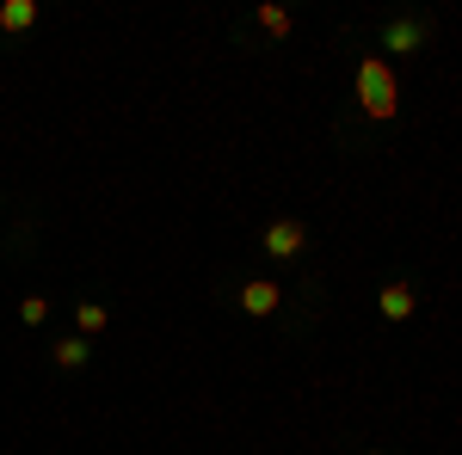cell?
Instances as JSON below:
<instances>
[{
	"label": "cell",
	"mask_w": 462,
	"mask_h": 455,
	"mask_svg": "<svg viewBox=\"0 0 462 455\" xmlns=\"http://www.w3.org/2000/svg\"><path fill=\"white\" fill-rule=\"evenodd\" d=\"M0 25H6V32H25V25H37V6L32 0H6V6H0Z\"/></svg>",
	"instance_id": "obj_6"
},
{
	"label": "cell",
	"mask_w": 462,
	"mask_h": 455,
	"mask_svg": "<svg viewBox=\"0 0 462 455\" xmlns=\"http://www.w3.org/2000/svg\"><path fill=\"white\" fill-rule=\"evenodd\" d=\"M241 308H247L253 320H265V314H278V283H265V278H253L247 289H241Z\"/></svg>",
	"instance_id": "obj_3"
},
{
	"label": "cell",
	"mask_w": 462,
	"mask_h": 455,
	"mask_svg": "<svg viewBox=\"0 0 462 455\" xmlns=\"http://www.w3.org/2000/svg\"><path fill=\"white\" fill-rule=\"evenodd\" d=\"M302 241H309L302 222H272V228H265V252H272V259H296Z\"/></svg>",
	"instance_id": "obj_2"
},
{
	"label": "cell",
	"mask_w": 462,
	"mask_h": 455,
	"mask_svg": "<svg viewBox=\"0 0 462 455\" xmlns=\"http://www.w3.org/2000/svg\"><path fill=\"white\" fill-rule=\"evenodd\" d=\"M357 99H364V111L370 117H394V74H389V62L383 56H364V68H357Z\"/></svg>",
	"instance_id": "obj_1"
},
{
	"label": "cell",
	"mask_w": 462,
	"mask_h": 455,
	"mask_svg": "<svg viewBox=\"0 0 462 455\" xmlns=\"http://www.w3.org/2000/svg\"><path fill=\"white\" fill-rule=\"evenodd\" d=\"M74 326H80V332H106V308H99V302H80V308H74Z\"/></svg>",
	"instance_id": "obj_7"
},
{
	"label": "cell",
	"mask_w": 462,
	"mask_h": 455,
	"mask_svg": "<svg viewBox=\"0 0 462 455\" xmlns=\"http://www.w3.org/2000/svg\"><path fill=\"white\" fill-rule=\"evenodd\" d=\"M43 314H50V302H43V296H25V302H19V320H25V326H37Z\"/></svg>",
	"instance_id": "obj_10"
},
{
	"label": "cell",
	"mask_w": 462,
	"mask_h": 455,
	"mask_svg": "<svg viewBox=\"0 0 462 455\" xmlns=\"http://www.w3.org/2000/svg\"><path fill=\"white\" fill-rule=\"evenodd\" d=\"M259 25H265L272 37H284L290 32V13H284V6H259Z\"/></svg>",
	"instance_id": "obj_9"
},
{
	"label": "cell",
	"mask_w": 462,
	"mask_h": 455,
	"mask_svg": "<svg viewBox=\"0 0 462 455\" xmlns=\"http://www.w3.org/2000/svg\"><path fill=\"white\" fill-rule=\"evenodd\" d=\"M420 37H426V19H401V25H389V37H383V43L401 56V50H413Z\"/></svg>",
	"instance_id": "obj_4"
},
{
	"label": "cell",
	"mask_w": 462,
	"mask_h": 455,
	"mask_svg": "<svg viewBox=\"0 0 462 455\" xmlns=\"http://www.w3.org/2000/svg\"><path fill=\"white\" fill-rule=\"evenodd\" d=\"M383 314H389V320L413 314V289H407V283H389V289H383Z\"/></svg>",
	"instance_id": "obj_5"
},
{
	"label": "cell",
	"mask_w": 462,
	"mask_h": 455,
	"mask_svg": "<svg viewBox=\"0 0 462 455\" xmlns=\"http://www.w3.org/2000/svg\"><path fill=\"white\" fill-rule=\"evenodd\" d=\"M56 363H62V369H80V363H87V339H62V345H56Z\"/></svg>",
	"instance_id": "obj_8"
}]
</instances>
